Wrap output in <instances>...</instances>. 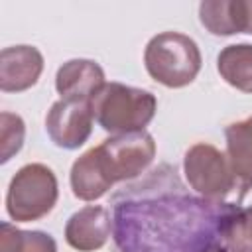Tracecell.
Wrapping results in <instances>:
<instances>
[{
  "mask_svg": "<svg viewBox=\"0 0 252 252\" xmlns=\"http://www.w3.org/2000/svg\"><path fill=\"white\" fill-rule=\"evenodd\" d=\"M205 252H228V250H226V248H224V246L219 242V244H213L211 248H207Z\"/></svg>",
  "mask_w": 252,
  "mask_h": 252,
  "instance_id": "16",
  "label": "cell"
},
{
  "mask_svg": "<svg viewBox=\"0 0 252 252\" xmlns=\"http://www.w3.org/2000/svg\"><path fill=\"white\" fill-rule=\"evenodd\" d=\"M219 75L236 91L252 94V43H230L217 57Z\"/></svg>",
  "mask_w": 252,
  "mask_h": 252,
  "instance_id": "12",
  "label": "cell"
},
{
  "mask_svg": "<svg viewBox=\"0 0 252 252\" xmlns=\"http://www.w3.org/2000/svg\"><path fill=\"white\" fill-rule=\"evenodd\" d=\"M104 83V71L93 59H69L57 69L55 75V91L61 98L91 102Z\"/></svg>",
  "mask_w": 252,
  "mask_h": 252,
  "instance_id": "10",
  "label": "cell"
},
{
  "mask_svg": "<svg viewBox=\"0 0 252 252\" xmlns=\"http://www.w3.org/2000/svg\"><path fill=\"white\" fill-rule=\"evenodd\" d=\"M199 20L213 35H252V0H205L199 4Z\"/></svg>",
  "mask_w": 252,
  "mask_h": 252,
  "instance_id": "9",
  "label": "cell"
},
{
  "mask_svg": "<svg viewBox=\"0 0 252 252\" xmlns=\"http://www.w3.org/2000/svg\"><path fill=\"white\" fill-rule=\"evenodd\" d=\"M183 173L189 187L211 203L224 201L236 189L226 156L205 142L193 144L185 152Z\"/></svg>",
  "mask_w": 252,
  "mask_h": 252,
  "instance_id": "5",
  "label": "cell"
},
{
  "mask_svg": "<svg viewBox=\"0 0 252 252\" xmlns=\"http://www.w3.org/2000/svg\"><path fill=\"white\" fill-rule=\"evenodd\" d=\"M2 252H57V242L43 230H20L10 222L0 224Z\"/></svg>",
  "mask_w": 252,
  "mask_h": 252,
  "instance_id": "13",
  "label": "cell"
},
{
  "mask_svg": "<svg viewBox=\"0 0 252 252\" xmlns=\"http://www.w3.org/2000/svg\"><path fill=\"white\" fill-rule=\"evenodd\" d=\"M226 159L234 175L238 199L252 189V116L224 128Z\"/></svg>",
  "mask_w": 252,
  "mask_h": 252,
  "instance_id": "11",
  "label": "cell"
},
{
  "mask_svg": "<svg viewBox=\"0 0 252 252\" xmlns=\"http://www.w3.org/2000/svg\"><path fill=\"white\" fill-rule=\"evenodd\" d=\"M220 242L228 252H252V205L248 209L236 205L222 226Z\"/></svg>",
  "mask_w": 252,
  "mask_h": 252,
  "instance_id": "14",
  "label": "cell"
},
{
  "mask_svg": "<svg viewBox=\"0 0 252 252\" xmlns=\"http://www.w3.org/2000/svg\"><path fill=\"white\" fill-rule=\"evenodd\" d=\"M110 213L102 205H87L73 213L65 224V240L79 252L100 250L110 238Z\"/></svg>",
  "mask_w": 252,
  "mask_h": 252,
  "instance_id": "8",
  "label": "cell"
},
{
  "mask_svg": "<svg viewBox=\"0 0 252 252\" xmlns=\"http://www.w3.org/2000/svg\"><path fill=\"white\" fill-rule=\"evenodd\" d=\"M59 197L57 177L43 163H26L10 179L6 213L16 222H33L47 217Z\"/></svg>",
  "mask_w": 252,
  "mask_h": 252,
  "instance_id": "4",
  "label": "cell"
},
{
  "mask_svg": "<svg viewBox=\"0 0 252 252\" xmlns=\"http://www.w3.org/2000/svg\"><path fill=\"white\" fill-rule=\"evenodd\" d=\"M93 118L89 100L59 98L45 114V132L57 148L77 150L89 140L93 132Z\"/></svg>",
  "mask_w": 252,
  "mask_h": 252,
  "instance_id": "6",
  "label": "cell"
},
{
  "mask_svg": "<svg viewBox=\"0 0 252 252\" xmlns=\"http://www.w3.org/2000/svg\"><path fill=\"white\" fill-rule=\"evenodd\" d=\"M91 108L98 126L118 136L142 132L156 116L158 98L146 89L110 81L93 96Z\"/></svg>",
  "mask_w": 252,
  "mask_h": 252,
  "instance_id": "2",
  "label": "cell"
},
{
  "mask_svg": "<svg viewBox=\"0 0 252 252\" xmlns=\"http://www.w3.org/2000/svg\"><path fill=\"white\" fill-rule=\"evenodd\" d=\"M144 65L156 83L167 89H183L197 79L203 57L193 37L181 32H161L148 41Z\"/></svg>",
  "mask_w": 252,
  "mask_h": 252,
  "instance_id": "3",
  "label": "cell"
},
{
  "mask_svg": "<svg viewBox=\"0 0 252 252\" xmlns=\"http://www.w3.org/2000/svg\"><path fill=\"white\" fill-rule=\"evenodd\" d=\"M154 158L156 142L146 130L110 136L73 161L69 173L71 191L81 201H96L114 183L144 173Z\"/></svg>",
  "mask_w": 252,
  "mask_h": 252,
  "instance_id": "1",
  "label": "cell"
},
{
  "mask_svg": "<svg viewBox=\"0 0 252 252\" xmlns=\"http://www.w3.org/2000/svg\"><path fill=\"white\" fill-rule=\"evenodd\" d=\"M43 73V55L33 45H12L0 53V91L24 93Z\"/></svg>",
  "mask_w": 252,
  "mask_h": 252,
  "instance_id": "7",
  "label": "cell"
},
{
  "mask_svg": "<svg viewBox=\"0 0 252 252\" xmlns=\"http://www.w3.org/2000/svg\"><path fill=\"white\" fill-rule=\"evenodd\" d=\"M26 124L20 114L4 110L0 114V163H8L24 146Z\"/></svg>",
  "mask_w": 252,
  "mask_h": 252,
  "instance_id": "15",
  "label": "cell"
}]
</instances>
